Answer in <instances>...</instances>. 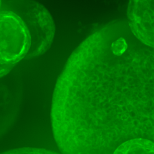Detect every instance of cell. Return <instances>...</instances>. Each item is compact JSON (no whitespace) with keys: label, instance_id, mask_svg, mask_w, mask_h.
I'll return each mask as SVG.
<instances>
[{"label":"cell","instance_id":"6da1fadb","mask_svg":"<svg viewBox=\"0 0 154 154\" xmlns=\"http://www.w3.org/2000/svg\"><path fill=\"white\" fill-rule=\"evenodd\" d=\"M51 119L61 154H112L154 135V49L126 20L109 22L73 51L57 79Z\"/></svg>","mask_w":154,"mask_h":154},{"label":"cell","instance_id":"7a4b0ae2","mask_svg":"<svg viewBox=\"0 0 154 154\" xmlns=\"http://www.w3.org/2000/svg\"><path fill=\"white\" fill-rule=\"evenodd\" d=\"M1 10L17 15L29 32L31 46L25 59L42 56L51 48L56 27L51 14L43 4L34 0H7L2 2Z\"/></svg>","mask_w":154,"mask_h":154},{"label":"cell","instance_id":"3957f363","mask_svg":"<svg viewBox=\"0 0 154 154\" xmlns=\"http://www.w3.org/2000/svg\"><path fill=\"white\" fill-rule=\"evenodd\" d=\"M30 46V36L21 19L10 11L1 10L0 66H15L25 59Z\"/></svg>","mask_w":154,"mask_h":154},{"label":"cell","instance_id":"277c9868","mask_svg":"<svg viewBox=\"0 0 154 154\" xmlns=\"http://www.w3.org/2000/svg\"><path fill=\"white\" fill-rule=\"evenodd\" d=\"M153 0H129L126 22L132 35L143 44L154 48Z\"/></svg>","mask_w":154,"mask_h":154},{"label":"cell","instance_id":"5b68a950","mask_svg":"<svg viewBox=\"0 0 154 154\" xmlns=\"http://www.w3.org/2000/svg\"><path fill=\"white\" fill-rule=\"evenodd\" d=\"M22 98L20 80L14 69L0 78V136L15 120Z\"/></svg>","mask_w":154,"mask_h":154},{"label":"cell","instance_id":"8992f818","mask_svg":"<svg viewBox=\"0 0 154 154\" xmlns=\"http://www.w3.org/2000/svg\"><path fill=\"white\" fill-rule=\"evenodd\" d=\"M112 154H154V143L143 138L129 140L120 144Z\"/></svg>","mask_w":154,"mask_h":154},{"label":"cell","instance_id":"52a82bcc","mask_svg":"<svg viewBox=\"0 0 154 154\" xmlns=\"http://www.w3.org/2000/svg\"><path fill=\"white\" fill-rule=\"evenodd\" d=\"M14 67L12 66H0V78L8 74Z\"/></svg>","mask_w":154,"mask_h":154},{"label":"cell","instance_id":"ba28073f","mask_svg":"<svg viewBox=\"0 0 154 154\" xmlns=\"http://www.w3.org/2000/svg\"><path fill=\"white\" fill-rule=\"evenodd\" d=\"M2 0H0V11H1V5H2Z\"/></svg>","mask_w":154,"mask_h":154}]
</instances>
